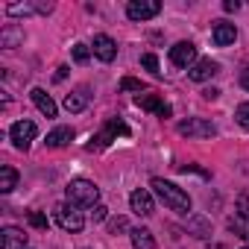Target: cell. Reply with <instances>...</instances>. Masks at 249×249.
I'll use <instances>...</instances> for the list:
<instances>
[{
	"label": "cell",
	"instance_id": "d6986e66",
	"mask_svg": "<svg viewBox=\"0 0 249 249\" xmlns=\"http://www.w3.org/2000/svg\"><path fill=\"white\" fill-rule=\"evenodd\" d=\"M73 141V129L71 126H59V129H53L50 135H47V147H65V144H71Z\"/></svg>",
	"mask_w": 249,
	"mask_h": 249
},
{
	"label": "cell",
	"instance_id": "83f0119b",
	"mask_svg": "<svg viewBox=\"0 0 249 249\" xmlns=\"http://www.w3.org/2000/svg\"><path fill=\"white\" fill-rule=\"evenodd\" d=\"M30 223L36 226V229H47L50 223H47V217L41 214V211H30Z\"/></svg>",
	"mask_w": 249,
	"mask_h": 249
},
{
	"label": "cell",
	"instance_id": "4316f807",
	"mask_svg": "<svg viewBox=\"0 0 249 249\" xmlns=\"http://www.w3.org/2000/svg\"><path fill=\"white\" fill-rule=\"evenodd\" d=\"M237 214H240L243 220H249V194H240V196H237Z\"/></svg>",
	"mask_w": 249,
	"mask_h": 249
},
{
	"label": "cell",
	"instance_id": "7a4b0ae2",
	"mask_svg": "<svg viewBox=\"0 0 249 249\" xmlns=\"http://www.w3.org/2000/svg\"><path fill=\"white\" fill-rule=\"evenodd\" d=\"M153 191L159 194V199L170 208V211H179V214H188L191 211V196L176 188L173 182H164V179H153Z\"/></svg>",
	"mask_w": 249,
	"mask_h": 249
},
{
	"label": "cell",
	"instance_id": "603a6c76",
	"mask_svg": "<svg viewBox=\"0 0 249 249\" xmlns=\"http://www.w3.org/2000/svg\"><path fill=\"white\" fill-rule=\"evenodd\" d=\"M24 38L21 30H3V36H0V41H3V47H15L18 41Z\"/></svg>",
	"mask_w": 249,
	"mask_h": 249
},
{
	"label": "cell",
	"instance_id": "836d02e7",
	"mask_svg": "<svg viewBox=\"0 0 249 249\" xmlns=\"http://www.w3.org/2000/svg\"><path fill=\"white\" fill-rule=\"evenodd\" d=\"M65 76H68V68H65V65H62V68H59V71H56V79H65Z\"/></svg>",
	"mask_w": 249,
	"mask_h": 249
},
{
	"label": "cell",
	"instance_id": "4fadbf2b",
	"mask_svg": "<svg viewBox=\"0 0 249 249\" xmlns=\"http://www.w3.org/2000/svg\"><path fill=\"white\" fill-rule=\"evenodd\" d=\"M53 9V3H12V6H6V12L12 15V18H27V15H36V12H41V15H47Z\"/></svg>",
	"mask_w": 249,
	"mask_h": 249
},
{
	"label": "cell",
	"instance_id": "9a60e30c",
	"mask_svg": "<svg viewBox=\"0 0 249 249\" xmlns=\"http://www.w3.org/2000/svg\"><path fill=\"white\" fill-rule=\"evenodd\" d=\"M135 103H138L141 108H147V111H156L159 117H170V106H167V103H161L156 94H138V97H135Z\"/></svg>",
	"mask_w": 249,
	"mask_h": 249
},
{
	"label": "cell",
	"instance_id": "4dcf8cb0",
	"mask_svg": "<svg viewBox=\"0 0 249 249\" xmlns=\"http://www.w3.org/2000/svg\"><path fill=\"white\" fill-rule=\"evenodd\" d=\"M123 229H126V220H123V217L111 220V231H114V234H117V231H123Z\"/></svg>",
	"mask_w": 249,
	"mask_h": 249
},
{
	"label": "cell",
	"instance_id": "ffe728a7",
	"mask_svg": "<svg viewBox=\"0 0 249 249\" xmlns=\"http://www.w3.org/2000/svg\"><path fill=\"white\" fill-rule=\"evenodd\" d=\"M15 185H18V170L3 164V167H0V194H9Z\"/></svg>",
	"mask_w": 249,
	"mask_h": 249
},
{
	"label": "cell",
	"instance_id": "1f68e13d",
	"mask_svg": "<svg viewBox=\"0 0 249 249\" xmlns=\"http://www.w3.org/2000/svg\"><path fill=\"white\" fill-rule=\"evenodd\" d=\"M223 9H226V12H237V9H240V3H237V0H226Z\"/></svg>",
	"mask_w": 249,
	"mask_h": 249
},
{
	"label": "cell",
	"instance_id": "6da1fadb",
	"mask_svg": "<svg viewBox=\"0 0 249 249\" xmlns=\"http://www.w3.org/2000/svg\"><path fill=\"white\" fill-rule=\"evenodd\" d=\"M65 196H68V202L76 205V208H94V205H100V188H97L94 182H88V179H73V182H68Z\"/></svg>",
	"mask_w": 249,
	"mask_h": 249
},
{
	"label": "cell",
	"instance_id": "d590c367",
	"mask_svg": "<svg viewBox=\"0 0 249 249\" xmlns=\"http://www.w3.org/2000/svg\"><path fill=\"white\" fill-rule=\"evenodd\" d=\"M243 249H249V246H243Z\"/></svg>",
	"mask_w": 249,
	"mask_h": 249
},
{
	"label": "cell",
	"instance_id": "2e32d148",
	"mask_svg": "<svg viewBox=\"0 0 249 249\" xmlns=\"http://www.w3.org/2000/svg\"><path fill=\"white\" fill-rule=\"evenodd\" d=\"M30 97H33V103L38 106V111H41L44 117H56V103H53V97H50L44 88H33Z\"/></svg>",
	"mask_w": 249,
	"mask_h": 249
},
{
	"label": "cell",
	"instance_id": "30bf717a",
	"mask_svg": "<svg viewBox=\"0 0 249 249\" xmlns=\"http://www.w3.org/2000/svg\"><path fill=\"white\" fill-rule=\"evenodd\" d=\"M129 205H132V211H135L138 217H150V214L156 211V205H153V196H150V191H144V188L132 191V196H129Z\"/></svg>",
	"mask_w": 249,
	"mask_h": 249
},
{
	"label": "cell",
	"instance_id": "ac0fdd59",
	"mask_svg": "<svg viewBox=\"0 0 249 249\" xmlns=\"http://www.w3.org/2000/svg\"><path fill=\"white\" fill-rule=\"evenodd\" d=\"M129 237H132V246L135 249H156V237H153L150 229H132Z\"/></svg>",
	"mask_w": 249,
	"mask_h": 249
},
{
	"label": "cell",
	"instance_id": "e575fe53",
	"mask_svg": "<svg viewBox=\"0 0 249 249\" xmlns=\"http://www.w3.org/2000/svg\"><path fill=\"white\" fill-rule=\"evenodd\" d=\"M240 85H243V88H246V91H249V71H246V73H243V76H240Z\"/></svg>",
	"mask_w": 249,
	"mask_h": 249
},
{
	"label": "cell",
	"instance_id": "ba28073f",
	"mask_svg": "<svg viewBox=\"0 0 249 249\" xmlns=\"http://www.w3.org/2000/svg\"><path fill=\"white\" fill-rule=\"evenodd\" d=\"M170 62L176 65V68H194L196 65V47L191 44V41H179V44H173L170 47Z\"/></svg>",
	"mask_w": 249,
	"mask_h": 249
},
{
	"label": "cell",
	"instance_id": "f546056e",
	"mask_svg": "<svg viewBox=\"0 0 249 249\" xmlns=\"http://www.w3.org/2000/svg\"><path fill=\"white\" fill-rule=\"evenodd\" d=\"M91 217H94V223H100V220H106V217H108V208H106V205H94Z\"/></svg>",
	"mask_w": 249,
	"mask_h": 249
},
{
	"label": "cell",
	"instance_id": "5b68a950",
	"mask_svg": "<svg viewBox=\"0 0 249 249\" xmlns=\"http://www.w3.org/2000/svg\"><path fill=\"white\" fill-rule=\"evenodd\" d=\"M179 135H188V138H214L217 135V126L205 117H188L179 123Z\"/></svg>",
	"mask_w": 249,
	"mask_h": 249
},
{
	"label": "cell",
	"instance_id": "d6a6232c",
	"mask_svg": "<svg viewBox=\"0 0 249 249\" xmlns=\"http://www.w3.org/2000/svg\"><path fill=\"white\" fill-rule=\"evenodd\" d=\"M202 97H205V100H217L220 91H217V88H208V91H202Z\"/></svg>",
	"mask_w": 249,
	"mask_h": 249
},
{
	"label": "cell",
	"instance_id": "52a82bcc",
	"mask_svg": "<svg viewBox=\"0 0 249 249\" xmlns=\"http://www.w3.org/2000/svg\"><path fill=\"white\" fill-rule=\"evenodd\" d=\"M161 12V3L159 0H132V3L126 6V15L132 21H150Z\"/></svg>",
	"mask_w": 249,
	"mask_h": 249
},
{
	"label": "cell",
	"instance_id": "44dd1931",
	"mask_svg": "<svg viewBox=\"0 0 249 249\" xmlns=\"http://www.w3.org/2000/svg\"><path fill=\"white\" fill-rule=\"evenodd\" d=\"M188 229H191L196 237H208V234H211V226H208L205 217H191V220H188Z\"/></svg>",
	"mask_w": 249,
	"mask_h": 249
},
{
	"label": "cell",
	"instance_id": "277c9868",
	"mask_svg": "<svg viewBox=\"0 0 249 249\" xmlns=\"http://www.w3.org/2000/svg\"><path fill=\"white\" fill-rule=\"evenodd\" d=\"M117 135H129V126H126V123H123L120 117H114V120H108V123H106V129H103V132H97V135L91 138L88 150H106Z\"/></svg>",
	"mask_w": 249,
	"mask_h": 249
},
{
	"label": "cell",
	"instance_id": "7402d4cb",
	"mask_svg": "<svg viewBox=\"0 0 249 249\" xmlns=\"http://www.w3.org/2000/svg\"><path fill=\"white\" fill-rule=\"evenodd\" d=\"M229 229L237 234V237H243V240H249V220H243L240 214H234L231 220H229Z\"/></svg>",
	"mask_w": 249,
	"mask_h": 249
},
{
	"label": "cell",
	"instance_id": "3957f363",
	"mask_svg": "<svg viewBox=\"0 0 249 249\" xmlns=\"http://www.w3.org/2000/svg\"><path fill=\"white\" fill-rule=\"evenodd\" d=\"M53 217H56V223H59V229H65V231H82V226H85V217H82V211L76 208V205H71V202H62V205H56V211H53Z\"/></svg>",
	"mask_w": 249,
	"mask_h": 249
},
{
	"label": "cell",
	"instance_id": "f1b7e54d",
	"mask_svg": "<svg viewBox=\"0 0 249 249\" xmlns=\"http://www.w3.org/2000/svg\"><path fill=\"white\" fill-rule=\"evenodd\" d=\"M120 88H123V91H138V94L144 91V85H141L138 79H132V76H126V79H123V82H120Z\"/></svg>",
	"mask_w": 249,
	"mask_h": 249
},
{
	"label": "cell",
	"instance_id": "484cf974",
	"mask_svg": "<svg viewBox=\"0 0 249 249\" xmlns=\"http://www.w3.org/2000/svg\"><path fill=\"white\" fill-rule=\"evenodd\" d=\"M73 59H76L79 65H85V62L91 59V47H88V44H73Z\"/></svg>",
	"mask_w": 249,
	"mask_h": 249
},
{
	"label": "cell",
	"instance_id": "d4e9b609",
	"mask_svg": "<svg viewBox=\"0 0 249 249\" xmlns=\"http://www.w3.org/2000/svg\"><path fill=\"white\" fill-rule=\"evenodd\" d=\"M234 120L240 123L243 129H249V103H240V106H237V111H234Z\"/></svg>",
	"mask_w": 249,
	"mask_h": 249
},
{
	"label": "cell",
	"instance_id": "9c48e42d",
	"mask_svg": "<svg viewBox=\"0 0 249 249\" xmlns=\"http://www.w3.org/2000/svg\"><path fill=\"white\" fill-rule=\"evenodd\" d=\"M0 249H27V234L18 226H6L0 231Z\"/></svg>",
	"mask_w": 249,
	"mask_h": 249
},
{
	"label": "cell",
	"instance_id": "5bb4252c",
	"mask_svg": "<svg viewBox=\"0 0 249 249\" xmlns=\"http://www.w3.org/2000/svg\"><path fill=\"white\" fill-rule=\"evenodd\" d=\"M211 38H214V44H217V47H229V44H234V38H237V30H234V24H229V21H220V24L214 27V33H211Z\"/></svg>",
	"mask_w": 249,
	"mask_h": 249
},
{
	"label": "cell",
	"instance_id": "8992f818",
	"mask_svg": "<svg viewBox=\"0 0 249 249\" xmlns=\"http://www.w3.org/2000/svg\"><path fill=\"white\" fill-rule=\"evenodd\" d=\"M36 135H38V126H36L33 120H18L15 126L9 129V138H12V144L18 150H30V144L36 141Z\"/></svg>",
	"mask_w": 249,
	"mask_h": 249
},
{
	"label": "cell",
	"instance_id": "7c38bea8",
	"mask_svg": "<svg viewBox=\"0 0 249 249\" xmlns=\"http://www.w3.org/2000/svg\"><path fill=\"white\" fill-rule=\"evenodd\" d=\"M214 73H220V65L211 62V59H199V62L188 71V76H191L194 82H205V79H211Z\"/></svg>",
	"mask_w": 249,
	"mask_h": 249
},
{
	"label": "cell",
	"instance_id": "cb8c5ba5",
	"mask_svg": "<svg viewBox=\"0 0 249 249\" xmlns=\"http://www.w3.org/2000/svg\"><path fill=\"white\" fill-rule=\"evenodd\" d=\"M141 65H144L150 73H156V76L161 73V71H159V56H156V53H144V56H141Z\"/></svg>",
	"mask_w": 249,
	"mask_h": 249
},
{
	"label": "cell",
	"instance_id": "8fae6325",
	"mask_svg": "<svg viewBox=\"0 0 249 249\" xmlns=\"http://www.w3.org/2000/svg\"><path fill=\"white\" fill-rule=\"evenodd\" d=\"M91 50H94V56H97L100 62H114V56H117V44H114L108 36H94Z\"/></svg>",
	"mask_w": 249,
	"mask_h": 249
},
{
	"label": "cell",
	"instance_id": "e0dca14e",
	"mask_svg": "<svg viewBox=\"0 0 249 249\" xmlns=\"http://www.w3.org/2000/svg\"><path fill=\"white\" fill-rule=\"evenodd\" d=\"M88 100H91V94H88V88H76V91H71L68 97H65V108L68 111H85V106H88Z\"/></svg>",
	"mask_w": 249,
	"mask_h": 249
}]
</instances>
